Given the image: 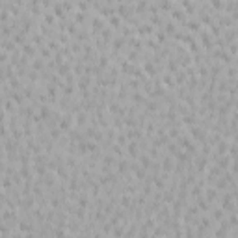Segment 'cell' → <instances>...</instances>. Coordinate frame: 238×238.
Masks as SVG:
<instances>
[{
    "mask_svg": "<svg viewBox=\"0 0 238 238\" xmlns=\"http://www.w3.org/2000/svg\"><path fill=\"white\" fill-rule=\"evenodd\" d=\"M128 154H132V156H138V143H132V141H130L128 143Z\"/></svg>",
    "mask_w": 238,
    "mask_h": 238,
    "instance_id": "obj_3",
    "label": "cell"
},
{
    "mask_svg": "<svg viewBox=\"0 0 238 238\" xmlns=\"http://www.w3.org/2000/svg\"><path fill=\"white\" fill-rule=\"evenodd\" d=\"M227 149H229L227 141H219L218 143V154H227Z\"/></svg>",
    "mask_w": 238,
    "mask_h": 238,
    "instance_id": "obj_2",
    "label": "cell"
},
{
    "mask_svg": "<svg viewBox=\"0 0 238 238\" xmlns=\"http://www.w3.org/2000/svg\"><path fill=\"white\" fill-rule=\"evenodd\" d=\"M216 195H218V190H214V188H206V190H205L206 201H214V199H216Z\"/></svg>",
    "mask_w": 238,
    "mask_h": 238,
    "instance_id": "obj_1",
    "label": "cell"
},
{
    "mask_svg": "<svg viewBox=\"0 0 238 238\" xmlns=\"http://www.w3.org/2000/svg\"><path fill=\"white\" fill-rule=\"evenodd\" d=\"M223 218V210H214V219H222Z\"/></svg>",
    "mask_w": 238,
    "mask_h": 238,
    "instance_id": "obj_4",
    "label": "cell"
}]
</instances>
